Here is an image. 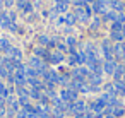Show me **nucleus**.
<instances>
[{
  "mask_svg": "<svg viewBox=\"0 0 125 118\" xmlns=\"http://www.w3.org/2000/svg\"><path fill=\"white\" fill-rule=\"evenodd\" d=\"M123 26H125V24L113 22V24H111V31H115V33H122V31H123Z\"/></svg>",
  "mask_w": 125,
  "mask_h": 118,
  "instance_id": "24",
  "label": "nucleus"
},
{
  "mask_svg": "<svg viewBox=\"0 0 125 118\" xmlns=\"http://www.w3.org/2000/svg\"><path fill=\"white\" fill-rule=\"evenodd\" d=\"M116 22H120V24H125V16H123L122 12L118 14V17H116Z\"/></svg>",
  "mask_w": 125,
  "mask_h": 118,
  "instance_id": "28",
  "label": "nucleus"
},
{
  "mask_svg": "<svg viewBox=\"0 0 125 118\" xmlns=\"http://www.w3.org/2000/svg\"><path fill=\"white\" fill-rule=\"evenodd\" d=\"M7 57H9V58H12V60H16V62H21L22 53H21V50H19V48L10 46V48H9V51H7Z\"/></svg>",
  "mask_w": 125,
  "mask_h": 118,
  "instance_id": "10",
  "label": "nucleus"
},
{
  "mask_svg": "<svg viewBox=\"0 0 125 118\" xmlns=\"http://www.w3.org/2000/svg\"><path fill=\"white\" fill-rule=\"evenodd\" d=\"M115 70H116V63H115L113 60H106V62L103 63V72H104V74L113 75V74H115Z\"/></svg>",
  "mask_w": 125,
  "mask_h": 118,
  "instance_id": "8",
  "label": "nucleus"
},
{
  "mask_svg": "<svg viewBox=\"0 0 125 118\" xmlns=\"http://www.w3.org/2000/svg\"><path fill=\"white\" fill-rule=\"evenodd\" d=\"M123 72H125V67H123V65H118L116 70H115V74H113L115 80H122V79H123Z\"/></svg>",
  "mask_w": 125,
  "mask_h": 118,
  "instance_id": "17",
  "label": "nucleus"
},
{
  "mask_svg": "<svg viewBox=\"0 0 125 118\" xmlns=\"http://www.w3.org/2000/svg\"><path fill=\"white\" fill-rule=\"evenodd\" d=\"M29 96L31 98H34V99H41V92H40V89H29Z\"/></svg>",
  "mask_w": 125,
  "mask_h": 118,
  "instance_id": "25",
  "label": "nucleus"
},
{
  "mask_svg": "<svg viewBox=\"0 0 125 118\" xmlns=\"http://www.w3.org/2000/svg\"><path fill=\"white\" fill-rule=\"evenodd\" d=\"M69 63H70V65H77V63H79L77 51H70V55H69Z\"/></svg>",
  "mask_w": 125,
  "mask_h": 118,
  "instance_id": "22",
  "label": "nucleus"
},
{
  "mask_svg": "<svg viewBox=\"0 0 125 118\" xmlns=\"http://www.w3.org/2000/svg\"><path fill=\"white\" fill-rule=\"evenodd\" d=\"M110 9L115 12H123V2L122 0H110Z\"/></svg>",
  "mask_w": 125,
  "mask_h": 118,
  "instance_id": "13",
  "label": "nucleus"
},
{
  "mask_svg": "<svg viewBox=\"0 0 125 118\" xmlns=\"http://www.w3.org/2000/svg\"><path fill=\"white\" fill-rule=\"evenodd\" d=\"M5 4L7 5H12V0H5Z\"/></svg>",
  "mask_w": 125,
  "mask_h": 118,
  "instance_id": "36",
  "label": "nucleus"
},
{
  "mask_svg": "<svg viewBox=\"0 0 125 118\" xmlns=\"http://www.w3.org/2000/svg\"><path fill=\"white\" fill-rule=\"evenodd\" d=\"M38 41H40L43 46H50V43H52V41H50V38H48V36H45V34L38 36Z\"/></svg>",
  "mask_w": 125,
  "mask_h": 118,
  "instance_id": "23",
  "label": "nucleus"
},
{
  "mask_svg": "<svg viewBox=\"0 0 125 118\" xmlns=\"http://www.w3.org/2000/svg\"><path fill=\"white\" fill-rule=\"evenodd\" d=\"M22 10H24V12L28 14V12H31V10H33V5H31V4H26V7H24Z\"/></svg>",
  "mask_w": 125,
  "mask_h": 118,
  "instance_id": "30",
  "label": "nucleus"
},
{
  "mask_svg": "<svg viewBox=\"0 0 125 118\" xmlns=\"http://www.w3.org/2000/svg\"><path fill=\"white\" fill-rule=\"evenodd\" d=\"M0 98H7V89H5V86L2 84V82H0Z\"/></svg>",
  "mask_w": 125,
  "mask_h": 118,
  "instance_id": "27",
  "label": "nucleus"
},
{
  "mask_svg": "<svg viewBox=\"0 0 125 118\" xmlns=\"http://www.w3.org/2000/svg\"><path fill=\"white\" fill-rule=\"evenodd\" d=\"M55 118H65V116H63V115H57Z\"/></svg>",
  "mask_w": 125,
  "mask_h": 118,
  "instance_id": "37",
  "label": "nucleus"
},
{
  "mask_svg": "<svg viewBox=\"0 0 125 118\" xmlns=\"http://www.w3.org/2000/svg\"><path fill=\"white\" fill-rule=\"evenodd\" d=\"M9 48H10V43H9V39H7V38H2V39H0V51L7 53V51H9Z\"/></svg>",
  "mask_w": 125,
  "mask_h": 118,
  "instance_id": "18",
  "label": "nucleus"
},
{
  "mask_svg": "<svg viewBox=\"0 0 125 118\" xmlns=\"http://www.w3.org/2000/svg\"><path fill=\"white\" fill-rule=\"evenodd\" d=\"M106 108V103L99 98L98 101H94V103H91V111L93 113H96V115H101L103 113V109Z\"/></svg>",
  "mask_w": 125,
  "mask_h": 118,
  "instance_id": "7",
  "label": "nucleus"
},
{
  "mask_svg": "<svg viewBox=\"0 0 125 118\" xmlns=\"http://www.w3.org/2000/svg\"><path fill=\"white\" fill-rule=\"evenodd\" d=\"M0 7H2V0H0Z\"/></svg>",
  "mask_w": 125,
  "mask_h": 118,
  "instance_id": "40",
  "label": "nucleus"
},
{
  "mask_svg": "<svg viewBox=\"0 0 125 118\" xmlns=\"http://www.w3.org/2000/svg\"><path fill=\"white\" fill-rule=\"evenodd\" d=\"M9 19H10V22H16V14L14 12H9Z\"/></svg>",
  "mask_w": 125,
  "mask_h": 118,
  "instance_id": "32",
  "label": "nucleus"
},
{
  "mask_svg": "<svg viewBox=\"0 0 125 118\" xmlns=\"http://www.w3.org/2000/svg\"><path fill=\"white\" fill-rule=\"evenodd\" d=\"M104 118H115V116H113V115H106Z\"/></svg>",
  "mask_w": 125,
  "mask_h": 118,
  "instance_id": "39",
  "label": "nucleus"
},
{
  "mask_svg": "<svg viewBox=\"0 0 125 118\" xmlns=\"http://www.w3.org/2000/svg\"><path fill=\"white\" fill-rule=\"evenodd\" d=\"M75 16H74V12H70V14H65V17H63V22L65 24H69V26H72V24H75Z\"/></svg>",
  "mask_w": 125,
  "mask_h": 118,
  "instance_id": "20",
  "label": "nucleus"
},
{
  "mask_svg": "<svg viewBox=\"0 0 125 118\" xmlns=\"http://www.w3.org/2000/svg\"><path fill=\"white\" fill-rule=\"evenodd\" d=\"M62 60H63V53H62V51L55 50V51H52V53H50V58H48V62H50V63H60Z\"/></svg>",
  "mask_w": 125,
  "mask_h": 118,
  "instance_id": "12",
  "label": "nucleus"
},
{
  "mask_svg": "<svg viewBox=\"0 0 125 118\" xmlns=\"http://www.w3.org/2000/svg\"><path fill=\"white\" fill-rule=\"evenodd\" d=\"M93 12L94 14H106V12H110V0H94Z\"/></svg>",
  "mask_w": 125,
  "mask_h": 118,
  "instance_id": "2",
  "label": "nucleus"
},
{
  "mask_svg": "<svg viewBox=\"0 0 125 118\" xmlns=\"http://www.w3.org/2000/svg\"><path fill=\"white\" fill-rule=\"evenodd\" d=\"M5 115V108L4 106H0V116H4Z\"/></svg>",
  "mask_w": 125,
  "mask_h": 118,
  "instance_id": "34",
  "label": "nucleus"
},
{
  "mask_svg": "<svg viewBox=\"0 0 125 118\" xmlns=\"http://www.w3.org/2000/svg\"><path fill=\"white\" fill-rule=\"evenodd\" d=\"M94 118H104V116H103V115H96Z\"/></svg>",
  "mask_w": 125,
  "mask_h": 118,
  "instance_id": "38",
  "label": "nucleus"
},
{
  "mask_svg": "<svg viewBox=\"0 0 125 118\" xmlns=\"http://www.w3.org/2000/svg\"><path fill=\"white\" fill-rule=\"evenodd\" d=\"M86 2H93V0H86Z\"/></svg>",
  "mask_w": 125,
  "mask_h": 118,
  "instance_id": "41",
  "label": "nucleus"
},
{
  "mask_svg": "<svg viewBox=\"0 0 125 118\" xmlns=\"http://www.w3.org/2000/svg\"><path fill=\"white\" fill-rule=\"evenodd\" d=\"M58 51H62V53H63V51H67V46L60 43V45H58Z\"/></svg>",
  "mask_w": 125,
  "mask_h": 118,
  "instance_id": "33",
  "label": "nucleus"
},
{
  "mask_svg": "<svg viewBox=\"0 0 125 118\" xmlns=\"http://www.w3.org/2000/svg\"><path fill=\"white\" fill-rule=\"evenodd\" d=\"M101 48H103L104 60H113V57H115V53H113V46L110 45V41H108V39H104V41H103Z\"/></svg>",
  "mask_w": 125,
  "mask_h": 118,
  "instance_id": "5",
  "label": "nucleus"
},
{
  "mask_svg": "<svg viewBox=\"0 0 125 118\" xmlns=\"http://www.w3.org/2000/svg\"><path fill=\"white\" fill-rule=\"evenodd\" d=\"M118 14H120V12H115V10H113V12H106V14H104V19H108V21H111V22H116Z\"/></svg>",
  "mask_w": 125,
  "mask_h": 118,
  "instance_id": "21",
  "label": "nucleus"
},
{
  "mask_svg": "<svg viewBox=\"0 0 125 118\" xmlns=\"http://www.w3.org/2000/svg\"><path fill=\"white\" fill-rule=\"evenodd\" d=\"M113 87H115V92H116V94H120V96L125 94V84H123L122 80H115Z\"/></svg>",
  "mask_w": 125,
  "mask_h": 118,
  "instance_id": "14",
  "label": "nucleus"
},
{
  "mask_svg": "<svg viewBox=\"0 0 125 118\" xmlns=\"http://www.w3.org/2000/svg\"><path fill=\"white\" fill-rule=\"evenodd\" d=\"M67 111L74 113V115H79V113H86V103L84 101H74L67 106Z\"/></svg>",
  "mask_w": 125,
  "mask_h": 118,
  "instance_id": "4",
  "label": "nucleus"
},
{
  "mask_svg": "<svg viewBox=\"0 0 125 118\" xmlns=\"http://www.w3.org/2000/svg\"><path fill=\"white\" fill-rule=\"evenodd\" d=\"M60 99H62L63 103L70 104V103L77 101V91H74V89H63V91L60 92Z\"/></svg>",
  "mask_w": 125,
  "mask_h": 118,
  "instance_id": "3",
  "label": "nucleus"
},
{
  "mask_svg": "<svg viewBox=\"0 0 125 118\" xmlns=\"http://www.w3.org/2000/svg\"><path fill=\"white\" fill-rule=\"evenodd\" d=\"M26 4H28L26 0H17V7H19V9H24V7H26Z\"/></svg>",
  "mask_w": 125,
  "mask_h": 118,
  "instance_id": "29",
  "label": "nucleus"
},
{
  "mask_svg": "<svg viewBox=\"0 0 125 118\" xmlns=\"http://www.w3.org/2000/svg\"><path fill=\"white\" fill-rule=\"evenodd\" d=\"M12 24H14V22H10L7 12H0V28H2V29H9Z\"/></svg>",
  "mask_w": 125,
  "mask_h": 118,
  "instance_id": "9",
  "label": "nucleus"
},
{
  "mask_svg": "<svg viewBox=\"0 0 125 118\" xmlns=\"http://www.w3.org/2000/svg\"><path fill=\"white\" fill-rule=\"evenodd\" d=\"M57 4H69V0H57Z\"/></svg>",
  "mask_w": 125,
  "mask_h": 118,
  "instance_id": "35",
  "label": "nucleus"
},
{
  "mask_svg": "<svg viewBox=\"0 0 125 118\" xmlns=\"http://www.w3.org/2000/svg\"><path fill=\"white\" fill-rule=\"evenodd\" d=\"M125 36H123V33H115V31H111V39H115V41H122Z\"/></svg>",
  "mask_w": 125,
  "mask_h": 118,
  "instance_id": "26",
  "label": "nucleus"
},
{
  "mask_svg": "<svg viewBox=\"0 0 125 118\" xmlns=\"http://www.w3.org/2000/svg\"><path fill=\"white\" fill-rule=\"evenodd\" d=\"M113 53H115V57H116V58L123 60V58H125V45H123V43L115 45V46H113Z\"/></svg>",
  "mask_w": 125,
  "mask_h": 118,
  "instance_id": "11",
  "label": "nucleus"
},
{
  "mask_svg": "<svg viewBox=\"0 0 125 118\" xmlns=\"http://www.w3.org/2000/svg\"><path fill=\"white\" fill-rule=\"evenodd\" d=\"M91 12H93V9H91V7L86 4V5H82V7H77V9L74 10V16H75V19H77V21H81V22H86V21L89 19Z\"/></svg>",
  "mask_w": 125,
  "mask_h": 118,
  "instance_id": "1",
  "label": "nucleus"
},
{
  "mask_svg": "<svg viewBox=\"0 0 125 118\" xmlns=\"http://www.w3.org/2000/svg\"><path fill=\"white\" fill-rule=\"evenodd\" d=\"M34 53H36V57H43V60H48V58H50V53H48L46 48H41V46H40V48L34 50Z\"/></svg>",
  "mask_w": 125,
  "mask_h": 118,
  "instance_id": "16",
  "label": "nucleus"
},
{
  "mask_svg": "<svg viewBox=\"0 0 125 118\" xmlns=\"http://www.w3.org/2000/svg\"><path fill=\"white\" fill-rule=\"evenodd\" d=\"M111 115H113L115 118H118V116H123V115H125V109H123V106H122V104H118V106H113V108H111Z\"/></svg>",
  "mask_w": 125,
  "mask_h": 118,
  "instance_id": "15",
  "label": "nucleus"
},
{
  "mask_svg": "<svg viewBox=\"0 0 125 118\" xmlns=\"http://www.w3.org/2000/svg\"><path fill=\"white\" fill-rule=\"evenodd\" d=\"M17 118H29V116H28L26 111H19V113H17Z\"/></svg>",
  "mask_w": 125,
  "mask_h": 118,
  "instance_id": "31",
  "label": "nucleus"
},
{
  "mask_svg": "<svg viewBox=\"0 0 125 118\" xmlns=\"http://www.w3.org/2000/svg\"><path fill=\"white\" fill-rule=\"evenodd\" d=\"M123 39H125V38H123Z\"/></svg>",
  "mask_w": 125,
  "mask_h": 118,
  "instance_id": "42",
  "label": "nucleus"
},
{
  "mask_svg": "<svg viewBox=\"0 0 125 118\" xmlns=\"http://www.w3.org/2000/svg\"><path fill=\"white\" fill-rule=\"evenodd\" d=\"M67 9H69V4H57L53 10H55L57 14H65V12H67Z\"/></svg>",
  "mask_w": 125,
  "mask_h": 118,
  "instance_id": "19",
  "label": "nucleus"
},
{
  "mask_svg": "<svg viewBox=\"0 0 125 118\" xmlns=\"http://www.w3.org/2000/svg\"><path fill=\"white\" fill-rule=\"evenodd\" d=\"M29 67H33V69H36L40 74H43L45 70H46V67H45V63H43V60H40L38 57H33L31 60H29Z\"/></svg>",
  "mask_w": 125,
  "mask_h": 118,
  "instance_id": "6",
  "label": "nucleus"
}]
</instances>
